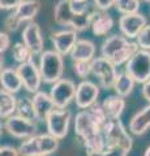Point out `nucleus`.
Here are the masks:
<instances>
[{
  "label": "nucleus",
  "mask_w": 150,
  "mask_h": 156,
  "mask_svg": "<svg viewBox=\"0 0 150 156\" xmlns=\"http://www.w3.org/2000/svg\"><path fill=\"white\" fill-rule=\"evenodd\" d=\"M95 12H89L86 4L71 0H59L54 9V20L57 25L73 29L77 33L88 30Z\"/></svg>",
  "instance_id": "obj_1"
},
{
  "label": "nucleus",
  "mask_w": 150,
  "mask_h": 156,
  "mask_svg": "<svg viewBox=\"0 0 150 156\" xmlns=\"http://www.w3.org/2000/svg\"><path fill=\"white\" fill-rule=\"evenodd\" d=\"M138 50L140 47L136 42H130V39L123 34H112L106 38L101 46V56L108 58L116 66H120L127 64Z\"/></svg>",
  "instance_id": "obj_2"
},
{
  "label": "nucleus",
  "mask_w": 150,
  "mask_h": 156,
  "mask_svg": "<svg viewBox=\"0 0 150 156\" xmlns=\"http://www.w3.org/2000/svg\"><path fill=\"white\" fill-rule=\"evenodd\" d=\"M64 56L57 53L55 50H47L39 56V66L42 80L45 83L54 85L63 78L64 73Z\"/></svg>",
  "instance_id": "obj_3"
},
{
  "label": "nucleus",
  "mask_w": 150,
  "mask_h": 156,
  "mask_svg": "<svg viewBox=\"0 0 150 156\" xmlns=\"http://www.w3.org/2000/svg\"><path fill=\"white\" fill-rule=\"evenodd\" d=\"M102 133L108 147H120L130 152L133 147V139L120 119H108L107 122L102 126Z\"/></svg>",
  "instance_id": "obj_4"
},
{
  "label": "nucleus",
  "mask_w": 150,
  "mask_h": 156,
  "mask_svg": "<svg viewBox=\"0 0 150 156\" xmlns=\"http://www.w3.org/2000/svg\"><path fill=\"white\" fill-rule=\"evenodd\" d=\"M41 11L39 0H25L5 18L4 26L8 31H16L24 22L33 21Z\"/></svg>",
  "instance_id": "obj_5"
},
{
  "label": "nucleus",
  "mask_w": 150,
  "mask_h": 156,
  "mask_svg": "<svg viewBox=\"0 0 150 156\" xmlns=\"http://www.w3.org/2000/svg\"><path fill=\"white\" fill-rule=\"evenodd\" d=\"M125 72L129 73L137 83H145L150 80V51L140 50L125 64Z\"/></svg>",
  "instance_id": "obj_6"
},
{
  "label": "nucleus",
  "mask_w": 150,
  "mask_h": 156,
  "mask_svg": "<svg viewBox=\"0 0 150 156\" xmlns=\"http://www.w3.org/2000/svg\"><path fill=\"white\" fill-rule=\"evenodd\" d=\"M4 129L9 135L17 139H27L38 134L37 121L25 119L18 115H13L4 120Z\"/></svg>",
  "instance_id": "obj_7"
},
{
  "label": "nucleus",
  "mask_w": 150,
  "mask_h": 156,
  "mask_svg": "<svg viewBox=\"0 0 150 156\" xmlns=\"http://www.w3.org/2000/svg\"><path fill=\"white\" fill-rule=\"evenodd\" d=\"M112 61L103 56L95 57L91 61V70H93V76H95L99 81V86L104 90H110L114 87V83L116 81L119 72Z\"/></svg>",
  "instance_id": "obj_8"
},
{
  "label": "nucleus",
  "mask_w": 150,
  "mask_h": 156,
  "mask_svg": "<svg viewBox=\"0 0 150 156\" xmlns=\"http://www.w3.org/2000/svg\"><path fill=\"white\" fill-rule=\"evenodd\" d=\"M76 90L77 85L69 78H61V80L55 82L50 90V95L56 108L67 109V107L75 100Z\"/></svg>",
  "instance_id": "obj_9"
},
{
  "label": "nucleus",
  "mask_w": 150,
  "mask_h": 156,
  "mask_svg": "<svg viewBox=\"0 0 150 156\" xmlns=\"http://www.w3.org/2000/svg\"><path fill=\"white\" fill-rule=\"evenodd\" d=\"M72 120V113L69 109L55 108L48 115L46 120L47 133L54 135L57 139H63L68 135L69 125Z\"/></svg>",
  "instance_id": "obj_10"
},
{
  "label": "nucleus",
  "mask_w": 150,
  "mask_h": 156,
  "mask_svg": "<svg viewBox=\"0 0 150 156\" xmlns=\"http://www.w3.org/2000/svg\"><path fill=\"white\" fill-rule=\"evenodd\" d=\"M17 70L22 80L24 89L27 92H31V94H35V92L39 91L43 80L39 66L35 64L34 60L24 62V64H18Z\"/></svg>",
  "instance_id": "obj_11"
},
{
  "label": "nucleus",
  "mask_w": 150,
  "mask_h": 156,
  "mask_svg": "<svg viewBox=\"0 0 150 156\" xmlns=\"http://www.w3.org/2000/svg\"><path fill=\"white\" fill-rule=\"evenodd\" d=\"M75 133L84 142L90 136L102 133V128L91 117L89 109H80L75 116Z\"/></svg>",
  "instance_id": "obj_12"
},
{
  "label": "nucleus",
  "mask_w": 150,
  "mask_h": 156,
  "mask_svg": "<svg viewBox=\"0 0 150 156\" xmlns=\"http://www.w3.org/2000/svg\"><path fill=\"white\" fill-rule=\"evenodd\" d=\"M99 98V86L89 80L81 81L77 85L75 103L79 109H89L98 101Z\"/></svg>",
  "instance_id": "obj_13"
},
{
  "label": "nucleus",
  "mask_w": 150,
  "mask_h": 156,
  "mask_svg": "<svg viewBox=\"0 0 150 156\" xmlns=\"http://www.w3.org/2000/svg\"><path fill=\"white\" fill-rule=\"evenodd\" d=\"M119 30L120 34L128 39H136L142 29L148 25V18L141 13L122 14L119 18Z\"/></svg>",
  "instance_id": "obj_14"
},
{
  "label": "nucleus",
  "mask_w": 150,
  "mask_h": 156,
  "mask_svg": "<svg viewBox=\"0 0 150 156\" xmlns=\"http://www.w3.org/2000/svg\"><path fill=\"white\" fill-rule=\"evenodd\" d=\"M22 42L27 46L34 56H41L45 52V38L42 29L37 22L30 21L22 30Z\"/></svg>",
  "instance_id": "obj_15"
},
{
  "label": "nucleus",
  "mask_w": 150,
  "mask_h": 156,
  "mask_svg": "<svg viewBox=\"0 0 150 156\" xmlns=\"http://www.w3.org/2000/svg\"><path fill=\"white\" fill-rule=\"evenodd\" d=\"M50 39L54 50L61 56H67L71 55L75 44L79 41V37H77V31L73 29H63V30L52 33Z\"/></svg>",
  "instance_id": "obj_16"
},
{
  "label": "nucleus",
  "mask_w": 150,
  "mask_h": 156,
  "mask_svg": "<svg viewBox=\"0 0 150 156\" xmlns=\"http://www.w3.org/2000/svg\"><path fill=\"white\" fill-rule=\"evenodd\" d=\"M33 103L35 108L37 121H41V122H46L48 115L56 108L51 95L41 90L33 95Z\"/></svg>",
  "instance_id": "obj_17"
},
{
  "label": "nucleus",
  "mask_w": 150,
  "mask_h": 156,
  "mask_svg": "<svg viewBox=\"0 0 150 156\" xmlns=\"http://www.w3.org/2000/svg\"><path fill=\"white\" fill-rule=\"evenodd\" d=\"M150 129V103L134 113L128 124V130L133 135H144Z\"/></svg>",
  "instance_id": "obj_18"
},
{
  "label": "nucleus",
  "mask_w": 150,
  "mask_h": 156,
  "mask_svg": "<svg viewBox=\"0 0 150 156\" xmlns=\"http://www.w3.org/2000/svg\"><path fill=\"white\" fill-rule=\"evenodd\" d=\"M0 83H2V90L8 91L14 95L24 87L17 68H4V69H2Z\"/></svg>",
  "instance_id": "obj_19"
},
{
  "label": "nucleus",
  "mask_w": 150,
  "mask_h": 156,
  "mask_svg": "<svg viewBox=\"0 0 150 156\" xmlns=\"http://www.w3.org/2000/svg\"><path fill=\"white\" fill-rule=\"evenodd\" d=\"M95 44L89 39H79L71 52L72 61H93L95 58Z\"/></svg>",
  "instance_id": "obj_20"
},
{
  "label": "nucleus",
  "mask_w": 150,
  "mask_h": 156,
  "mask_svg": "<svg viewBox=\"0 0 150 156\" xmlns=\"http://www.w3.org/2000/svg\"><path fill=\"white\" fill-rule=\"evenodd\" d=\"M114 18L106 12H95L93 20H91V33L95 37H104L112 30L114 27Z\"/></svg>",
  "instance_id": "obj_21"
},
{
  "label": "nucleus",
  "mask_w": 150,
  "mask_h": 156,
  "mask_svg": "<svg viewBox=\"0 0 150 156\" xmlns=\"http://www.w3.org/2000/svg\"><path fill=\"white\" fill-rule=\"evenodd\" d=\"M136 83L137 82L133 80L132 76L124 70V72H119L112 89H114L116 95L123 96V98H128L133 92Z\"/></svg>",
  "instance_id": "obj_22"
},
{
  "label": "nucleus",
  "mask_w": 150,
  "mask_h": 156,
  "mask_svg": "<svg viewBox=\"0 0 150 156\" xmlns=\"http://www.w3.org/2000/svg\"><path fill=\"white\" fill-rule=\"evenodd\" d=\"M102 105L107 113L108 119H120L125 109V98L119 95H110L102 101Z\"/></svg>",
  "instance_id": "obj_23"
},
{
  "label": "nucleus",
  "mask_w": 150,
  "mask_h": 156,
  "mask_svg": "<svg viewBox=\"0 0 150 156\" xmlns=\"http://www.w3.org/2000/svg\"><path fill=\"white\" fill-rule=\"evenodd\" d=\"M17 100L14 94L2 90L0 92V116L2 120H5L8 117L16 115L17 109Z\"/></svg>",
  "instance_id": "obj_24"
},
{
  "label": "nucleus",
  "mask_w": 150,
  "mask_h": 156,
  "mask_svg": "<svg viewBox=\"0 0 150 156\" xmlns=\"http://www.w3.org/2000/svg\"><path fill=\"white\" fill-rule=\"evenodd\" d=\"M39 138V150H41V156H50L54 152H56L59 148V142L60 139L55 138L54 135L50 133H43L38 134Z\"/></svg>",
  "instance_id": "obj_25"
},
{
  "label": "nucleus",
  "mask_w": 150,
  "mask_h": 156,
  "mask_svg": "<svg viewBox=\"0 0 150 156\" xmlns=\"http://www.w3.org/2000/svg\"><path fill=\"white\" fill-rule=\"evenodd\" d=\"M16 115L25 117V119H29V120L37 121V115H35L34 103H33V98H27V96L18 98Z\"/></svg>",
  "instance_id": "obj_26"
},
{
  "label": "nucleus",
  "mask_w": 150,
  "mask_h": 156,
  "mask_svg": "<svg viewBox=\"0 0 150 156\" xmlns=\"http://www.w3.org/2000/svg\"><path fill=\"white\" fill-rule=\"evenodd\" d=\"M18 151H20L21 156H41L38 134L31 136V138L24 139L21 144L18 146Z\"/></svg>",
  "instance_id": "obj_27"
},
{
  "label": "nucleus",
  "mask_w": 150,
  "mask_h": 156,
  "mask_svg": "<svg viewBox=\"0 0 150 156\" xmlns=\"http://www.w3.org/2000/svg\"><path fill=\"white\" fill-rule=\"evenodd\" d=\"M12 56L14 58V61L18 64H24V62L31 61L34 55L31 53V51L27 48V46L24 42H17L14 43L12 47Z\"/></svg>",
  "instance_id": "obj_28"
},
{
  "label": "nucleus",
  "mask_w": 150,
  "mask_h": 156,
  "mask_svg": "<svg viewBox=\"0 0 150 156\" xmlns=\"http://www.w3.org/2000/svg\"><path fill=\"white\" fill-rule=\"evenodd\" d=\"M84 147L86 150V154L89 152H99V151H103L107 147V143H106L104 135L103 133H98L93 136H90L86 140H84Z\"/></svg>",
  "instance_id": "obj_29"
},
{
  "label": "nucleus",
  "mask_w": 150,
  "mask_h": 156,
  "mask_svg": "<svg viewBox=\"0 0 150 156\" xmlns=\"http://www.w3.org/2000/svg\"><path fill=\"white\" fill-rule=\"evenodd\" d=\"M141 7V0H116L115 8L122 14L137 13Z\"/></svg>",
  "instance_id": "obj_30"
},
{
  "label": "nucleus",
  "mask_w": 150,
  "mask_h": 156,
  "mask_svg": "<svg viewBox=\"0 0 150 156\" xmlns=\"http://www.w3.org/2000/svg\"><path fill=\"white\" fill-rule=\"evenodd\" d=\"M72 68H73V73L76 74V77H79L82 81L88 80V77L93 74L91 61H73Z\"/></svg>",
  "instance_id": "obj_31"
},
{
  "label": "nucleus",
  "mask_w": 150,
  "mask_h": 156,
  "mask_svg": "<svg viewBox=\"0 0 150 156\" xmlns=\"http://www.w3.org/2000/svg\"><path fill=\"white\" fill-rule=\"evenodd\" d=\"M89 112H90L91 117H93V120L101 126V128H102V126L107 122L108 116H107V113H106L102 103H98V101H97L94 105H91L89 108Z\"/></svg>",
  "instance_id": "obj_32"
},
{
  "label": "nucleus",
  "mask_w": 150,
  "mask_h": 156,
  "mask_svg": "<svg viewBox=\"0 0 150 156\" xmlns=\"http://www.w3.org/2000/svg\"><path fill=\"white\" fill-rule=\"evenodd\" d=\"M136 43L141 50L150 51V25L149 23L142 29V31L138 34V37L136 38Z\"/></svg>",
  "instance_id": "obj_33"
},
{
  "label": "nucleus",
  "mask_w": 150,
  "mask_h": 156,
  "mask_svg": "<svg viewBox=\"0 0 150 156\" xmlns=\"http://www.w3.org/2000/svg\"><path fill=\"white\" fill-rule=\"evenodd\" d=\"M128 151H125L124 148L120 147H106L103 151L99 152H89L86 154V156H128Z\"/></svg>",
  "instance_id": "obj_34"
},
{
  "label": "nucleus",
  "mask_w": 150,
  "mask_h": 156,
  "mask_svg": "<svg viewBox=\"0 0 150 156\" xmlns=\"http://www.w3.org/2000/svg\"><path fill=\"white\" fill-rule=\"evenodd\" d=\"M115 2L116 0H93L94 7L101 12H106L110 8L115 7Z\"/></svg>",
  "instance_id": "obj_35"
},
{
  "label": "nucleus",
  "mask_w": 150,
  "mask_h": 156,
  "mask_svg": "<svg viewBox=\"0 0 150 156\" xmlns=\"http://www.w3.org/2000/svg\"><path fill=\"white\" fill-rule=\"evenodd\" d=\"M25 0H0V8L3 11H14Z\"/></svg>",
  "instance_id": "obj_36"
},
{
  "label": "nucleus",
  "mask_w": 150,
  "mask_h": 156,
  "mask_svg": "<svg viewBox=\"0 0 150 156\" xmlns=\"http://www.w3.org/2000/svg\"><path fill=\"white\" fill-rule=\"evenodd\" d=\"M9 47H11V37L7 31H2L0 33V52H2V55L7 52Z\"/></svg>",
  "instance_id": "obj_37"
},
{
  "label": "nucleus",
  "mask_w": 150,
  "mask_h": 156,
  "mask_svg": "<svg viewBox=\"0 0 150 156\" xmlns=\"http://www.w3.org/2000/svg\"><path fill=\"white\" fill-rule=\"evenodd\" d=\"M0 156H20V151L14 146L5 144L2 146V148H0Z\"/></svg>",
  "instance_id": "obj_38"
},
{
  "label": "nucleus",
  "mask_w": 150,
  "mask_h": 156,
  "mask_svg": "<svg viewBox=\"0 0 150 156\" xmlns=\"http://www.w3.org/2000/svg\"><path fill=\"white\" fill-rule=\"evenodd\" d=\"M141 94H142V96H144V99L150 103V80L146 81L145 83H142Z\"/></svg>",
  "instance_id": "obj_39"
},
{
  "label": "nucleus",
  "mask_w": 150,
  "mask_h": 156,
  "mask_svg": "<svg viewBox=\"0 0 150 156\" xmlns=\"http://www.w3.org/2000/svg\"><path fill=\"white\" fill-rule=\"evenodd\" d=\"M144 156H150V146H149V147H148L146 150H145V152H144Z\"/></svg>",
  "instance_id": "obj_40"
},
{
  "label": "nucleus",
  "mask_w": 150,
  "mask_h": 156,
  "mask_svg": "<svg viewBox=\"0 0 150 156\" xmlns=\"http://www.w3.org/2000/svg\"><path fill=\"white\" fill-rule=\"evenodd\" d=\"M71 2H73V3H79V4H82V3H86L88 0H71Z\"/></svg>",
  "instance_id": "obj_41"
},
{
  "label": "nucleus",
  "mask_w": 150,
  "mask_h": 156,
  "mask_svg": "<svg viewBox=\"0 0 150 156\" xmlns=\"http://www.w3.org/2000/svg\"><path fill=\"white\" fill-rule=\"evenodd\" d=\"M141 2H145V3H150V0H141Z\"/></svg>",
  "instance_id": "obj_42"
}]
</instances>
